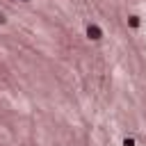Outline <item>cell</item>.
Segmentation results:
<instances>
[{
  "label": "cell",
  "mask_w": 146,
  "mask_h": 146,
  "mask_svg": "<svg viewBox=\"0 0 146 146\" xmlns=\"http://www.w3.org/2000/svg\"><path fill=\"white\" fill-rule=\"evenodd\" d=\"M0 23H5V14L2 11H0Z\"/></svg>",
  "instance_id": "277c9868"
},
{
  "label": "cell",
  "mask_w": 146,
  "mask_h": 146,
  "mask_svg": "<svg viewBox=\"0 0 146 146\" xmlns=\"http://www.w3.org/2000/svg\"><path fill=\"white\" fill-rule=\"evenodd\" d=\"M87 36L94 39V41H98V39L103 36V32H100V27H98L96 23H91V25H87Z\"/></svg>",
  "instance_id": "6da1fadb"
},
{
  "label": "cell",
  "mask_w": 146,
  "mask_h": 146,
  "mask_svg": "<svg viewBox=\"0 0 146 146\" xmlns=\"http://www.w3.org/2000/svg\"><path fill=\"white\" fill-rule=\"evenodd\" d=\"M21 2H30V0H21Z\"/></svg>",
  "instance_id": "5b68a950"
},
{
  "label": "cell",
  "mask_w": 146,
  "mask_h": 146,
  "mask_svg": "<svg viewBox=\"0 0 146 146\" xmlns=\"http://www.w3.org/2000/svg\"><path fill=\"white\" fill-rule=\"evenodd\" d=\"M128 23H130V27H139V16H130Z\"/></svg>",
  "instance_id": "7a4b0ae2"
},
{
  "label": "cell",
  "mask_w": 146,
  "mask_h": 146,
  "mask_svg": "<svg viewBox=\"0 0 146 146\" xmlns=\"http://www.w3.org/2000/svg\"><path fill=\"white\" fill-rule=\"evenodd\" d=\"M123 146H135V141H132L130 137H125V139H123Z\"/></svg>",
  "instance_id": "3957f363"
}]
</instances>
